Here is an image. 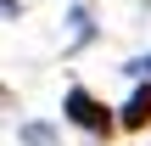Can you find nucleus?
I'll use <instances>...</instances> for the list:
<instances>
[{
  "mask_svg": "<svg viewBox=\"0 0 151 146\" xmlns=\"http://www.w3.org/2000/svg\"><path fill=\"white\" fill-rule=\"evenodd\" d=\"M67 118H73L78 129H90V135H112V113H106L90 90H67Z\"/></svg>",
  "mask_w": 151,
  "mask_h": 146,
  "instance_id": "nucleus-1",
  "label": "nucleus"
},
{
  "mask_svg": "<svg viewBox=\"0 0 151 146\" xmlns=\"http://www.w3.org/2000/svg\"><path fill=\"white\" fill-rule=\"evenodd\" d=\"M118 124H123V129H146V124H151V79L129 96V107L118 113Z\"/></svg>",
  "mask_w": 151,
  "mask_h": 146,
  "instance_id": "nucleus-2",
  "label": "nucleus"
},
{
  "mask_svg": "<svg viewBox=\"0 0 151 146\" xmlns=\"http://www.w3.org/2000/svg\"><path fill=\"white\" fill-rule=\"evenodd\" d=\"M22 141H28V146H50V129H45V124H28Z\"/></svg>",
  "mask_w": 151,
  "mask_h": 146,
  "instance_id": "nucleus-3",
  "label": "nucleus"
},
{
  "mask_svg": "<svg viewBox=\"0 0 151 146\" xmlns=\"http://www.w3.org/2000/svg\"><path fill=\"white\" fill-rule=\"evenodd\" d=\"M129 73H134V79H151V56H134V62H129Z\"/></svg>",
  "mask_w": 151,
  "mask_h": 146,
  "instance_id": "nucleus-4",
  "label": "nucleus"
}]
</instances>
